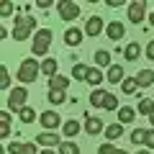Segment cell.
Masks as SVG:
<instances>
[{
  "label": "cell",
  "instance_id": "obj_23",
  "mask_svg": "<svg viewBox=\"0 0 154 154\" xmlns=\"http://www.w3.org/2000/svg\"><path fill=\"white\" fill-rule=\"evenodd\" d=\"M105 98H108V93H105V90H93V95H90V105H95V108H103Z\"/></svg>",
  "mask_w": 154,
  "mask_h": 154
},
{
  "label": "cell",
  "instance_id": "obj_11",
  "mask_svg": "<svg viewBox=\"0 0 154 154\" xmlns=\"http://www.w3.org/2000/svg\"><path fill=\"white\" fill-rule=\"evenodd\" d=\"M85 131H88L90 136H95V134L105 131V126H103V121H100V118H95V116H88V118H85Z\"/></svg>",
  "mask_w": 154,
  "mask_h": 154
},
{
  "label": "cell",
  "instance_id": "obj_24",
  "mask_svg": "<svg viewBox=\"0 0 154 154\" xmlns=\"http://www.w3.org/2000/svg\"><path fill=\"white\" fill-rule=\"evenodd\" d=\"M121 90H123L126 95H134V93L139 90V82H136V77H126V80L121 82Z\"/></svg>",
  "mask_w": 154,
  "mask_h": 154
},
{
  "label": "cell",
  "instance_id": "obj_34",
  "mask_svg": "<svg viewBox=\"0 0 154 154\" xmlns=\"http://www.w3.org/2000/svg\"><path fill=\"white\" fill-rule=\"evenodd\" d=\"M116 152H118V149H116L110 141L108 144H100V149H98V154H116Z\"/></svg>",
  "mask_w": 154,
  "mask_h": 154
},
{
  "label": "cell",
  "instance_id": "obj_3",
  "mask_svg": "<svg viewBox=\"0 0 154 154\" xmlns=\"http://www.w3.org/2000/svg\"><path fill=\"white\" fill-rule=\"evenodd\" d=\"M41 72V64H38L36 59H23L21 62V67H18V82H36V75Z\"/></svg>",
  "mask_w": 154,
  "mask_h": 154
},
{
  "label": "cell",
  "instance_id": "obj_40",
  "mask_svg": "<svg viewBox=\"0 0 154 154\" xmlns=\"http://www.w3.org/2000/svg\"><path fill=\"white\" fill-rule=\"evenodd\" d=\"M136 154H149V149H139V152Z\"/></svg>",
  "mask_w": 154,
  "mask_h": 154
},
{
  "label": "cell",
  "instance_id": "obj_19",
  "mask_svg": "<svg viewBox=\"0 0 154 154\" xmlns=\"http://www.w3.org/2000/svg\"><path fill=\"white\" fill-rule=\"evenodd\" d=\"M139 54H141V46H139V41H131V44L123 49V57H126L128 62H134V59H139Z\"/></svg>",
  "mask_w": 154,
  "mask_h": 154
},
{
  "label": "cell",
  "instance_id": "obj_26",
  "mask_svg": "<svg viewBox=\"0 0 154 154\" xmlns=\"http://www.w3.org/2000/svg\"><path fill=\"white\" fill-rule=\"evenodd\" d=\"M62 131H64V136H77L80 134V123L77 121H64V126H62Z\"/></svg>",
  "mask_w": 154,
  "mask_h": 154
},
{
  "label": "cell",
  "instance_id": "obj_27",
  "mask_svg": "<svg viewBox=\"0 0 154 154\" xmlns=\"http://www.w3.org/2000/svg\"><path fill=\"white\" fill-rule=\"evenodd\" d=\"M59 154H80V144H75V141H62V144H59Z\"/></svg>",
  "mask_w": 154,
  "mask_h": 154
},
{
  "label": "cell",
  "instance_id": "obj_28",
  "mask_svg": "<svg viewBox=\"0 0 154 154\" xmlns=\"http://www.w3.org/2000/svg\"><path fill=\"white\" fill-rule=\"evenodd\" d=\"M103 80H105L103 72H100L98 67H93V69H90V75H88V85H100Z\"/></svg>",
  "mask_w": 154,
  "mask_h": 154
},
{
  "label": "cell",
  "instance_id": "obj_35",
  "mask_svg": "<svg viewBox=\"0 0 154 154\" xmlns=\"http://www.w3.org/2000/svg\"><path fill=\"white\" fill-rule=\"evenodd\" d=\"M11 13H13V3H8V0H5V3L0 5V16H3V18H8Z\"/></svg>",
  "mask_w": 154,
  "mask_h": 154
},
{
  "label": "cell",
  "instance_id": "obj_6",
  "mask_svg": "<svg viewBox=\"0 0 154 154\" xmlns=\"http://www.w3.org/2000/svg\"><path fill=\"white\" fill-rule=\"evenodd\" d=\"M144 16H146V3H144V0H136V3H131V5H128V21L131 23H141L144 21Z\"/></svg>",
  "mask_w": 154,
  "mask_h": 154
},
{
  "label": "cell",
  "instance_id": "obj_32",
  "mask_svg": "<svg viewBox=\"0 0 154 154\" xmlns=\"http://www.w3.org/2000/svg\"><path fill=\"white\" fill-rule=\"evenodd\" d=\"M64 98H67L64 90H49V103H57V105H59V103H64Z\"/></svg>",
  "mask_w": 154,
  "mask_h": 154
},
{
  "label": "cell",
  "instance_id": "obj_16",
  "mask_svg": "<svg viewBox=\"0 0 154 154\" xmlns=\"http://www.w3.org/2000/svg\"><path fill=\"white\" fill-rule=\"evenodd\" d=\"M88 75H90V67L80 64V62H77V64L72 67V77H75L77 82H88Z\"/></svg>",
  "mask_w": 154,
  "mask_h": 154
},
{
  "label": "cell",
  "instance_id": "obj_14",
  "mask_svg": "<svg viewBox=\"0 0 154 154\" xmlns=\"http://www.w3.org/2000/svg\"><path fill=\"white\" fill-rule=\"evenodd\" d=\"M11 154H36V144H8Z\"/></svg>",
  "mask_w": 154,
  "mask_h": 154
},
{
  "label": "cell",
  "instance_id": "obj_25",
  "mask_svg": "<svg viewBox=\"0 0 154 154\" xmlns=\"http://www.w3.org/2000/svg\"><path fill=\"white\" fill-rule=\"evenodd\" d=\"M139 113L152 116V113H154V100H152V98H141V100H139Z\"/></svg>",
  "mask_w": 154,
  "mask_h": 154
},
{
  "label": "cell",
  "instance_id": "obj_43",
  "mask_svg": "<svg viewBox=\"0 0 154 154\" xmlns=\"http://www.w3.org/2000/svg\"><path fill=\"white\" fill-rule=\"evenodd\" d=\"M116 154H128V152H123V149H118V152H116Z\"/></svg>",
  "mask_w": 154,
  "mask_h": 154
},
{
  "label": "cell",
  "instance_id": "obj_2",
  "mask_svg": "<svg viewBox=\"0 0 154 154\" xmlns=\"http://www.w3.org/2000/svg\"><path fill=\"white\" fill-rule=\"evenodd\" d=\"M49 46H51V28H38L36 36H33V41H31L33 57H44L46 51H49Z\"/></svg>",
  "mask_w": 154,
  "mask_h": 154
},
{
  "label": "cell",
  "instance_id": "obj_13",
  "mask_svg": "<svg viewBox=\"0 0 154 154\" xmlns=\"http://www.w3.org/2000/svg\"><path fill=\"white\" fill-rule=\"evenodd\" d=\"M64 44L80 46V44H82V31H80V28H67V31H64Z\"/></svg>",
  "mask_w": 154,
  "mask_h": 154
},
{
  "label": "cell",
  "instance_id": "obj_30",
  "mask_svg": "<svg viewBox=\"0 0 154 154\" xmlns=\"http://www.w3.org/2000/svg\"><path fill=\"white\" fill-rule=\"evenodd\" d=\"M0 88H3V90L11 88V75H8V67L5 64L0 67Z\"/></svg>",
  "mask_w": 154,
  "mask_h": 154
},
{
  "label": "cell",
  "instance_id": "obj_36",
  "mask_svg": "<svg viewBox=\"0 0 154 154\" xmlns=\"http://www.w3.org/2000/svg\"><path fill=\"white\" fill-rule=\"evenodd\" d=\"M144 144H146V149H154V128H149V131H146V139H144Z\"/></svg>",
  "mask_w": 154,
  "mask_h": 154
},
{
  "label": "cell",
  "instance_id": "obj_21",
  "mask_svg": "<svg viewBox=\"0 0 154 154\" xmlns=\"http://www.w3.org/2000/svg\"><path fill=\"white\" fill-rule=\"evenodd\" d=\"M57 64H59L57 59H44V62H41V72H44V75L51 80V77L57 75Z\"/></svg>",
  "mask_w": 154,
  "mask_h": 154
},
{
  "label": "cell",
  "instance_id": "obj_39",
  "mask_svg": "<svg viewBox=\"0 0 154 154\" xmlns=\"http://www.w3.org/2000/svg\"><path fill=\"white\" fill-rule=\"evenodd\" d=\"M49 5H51V0H38V8H44V11H46Z\"/></svg>",
  "mask_w": 154,
  "mask_h": 154
},
{
  "label": "cell",
  "instance_id": "obj_18",
  "mask_svg": "<svg viewBox=\"0 0 154 154\" xmlns=\"http://www.w3.org/2000/svg\"><path fill=\"white\" fill-rule=\"evenodd\" d=\"M136 82H139V88H149L154 82V69H141L136 75Z\"/></svg>",
  "mask_w": 154,
  "mask_h": 154
},
{
  "label": "cell",
  "instance_id": "obj_44",
  "mask_svg": "<svg viewBox=\"0 0 154 154\" xmlns=\"http://www.w3.org/2000/svg\"><path fill=\"white\" fill-rule=\"evenodd\" d=\"M152 26H154V13H152Z\"/></svg>",
  "mask_w": 154,
  "mask_h": 154
},
{
  "label": "cell",
  "instance_id": "obj_8",
  "mask_svg": "<svg viewBox=\"0 0 154 154\" xmlns=\"http://www.w3.org/2000/svg\"><path fill=\"white\" fill-rule=\"evenodd\" d=\"M105 33H108L110 41H118V38L126 36V26H123L121 21H110V23H108V28H105Z\"/></svg>",
  "mask_w": 154,
  "mask_h": 154
},
{
  "label": "cell",
  "instance_id": "obj_20",
  "mask_svg": "<svg viewBox=\"0 0 154 154\" xmlns=\"http://www.w3.org/2000/svg\"><path fill=\"white\" fill-rule=\"evenodd\" d=\"M67 85H69V80L64 75H54L49 80V90H67Z\"/></svg>",
  "mask_w": 154,
  "mask_h": 154
},
{
  "label": "cell",
  "instance_id": "obj_29",
  "mask_svg": "<svg viewBox=\"0 0 154 154\" xmlns=\"http://www.w3.org/2000/svg\"><path fill=\"white\" fill-rule=\"evenodd\" d=\"M95 62H98V67H108V64H110V54H108L105 49L95 51Z\"/></svg>",
  "mask_w": 154,
  "mask_h": 154
},
{
  "label": "cell",
  "instance_id": "obj_31",
  "mask_svg": "<svg viewBox=\"0 0 154 154\" xmlns=\"http://www.w3.org/2000/svg\"><path fill=\"white\" fill-rule=\"evenodd\" d=\"M146 131H149V128H134V131H131V141H134V144H144Z\"/></svg>",
  "mask_w": 154,
  "mask_h": 154
},
{
  "label": "cell",
  "instance_id": "obj_7",
  "mask_svg": "<svg viewBox=\"0 0 154 154\" xmlns=\"http://www.w3.org/2000/svg\"><path fill=\"white\" fill-rule=\"evenodd\" d=\"M38 123H41L46 131H54V128L62 123V118H59V113H57V110H44V113L38 116Z\"/></svg>",
  "mask_w": 154,
  "mask_h": 154
},
{
  "label": "cell",
  "instance_id": "obj_1",
  "mask_svg": "<svg viewBox=\"0 0 154 154\" xmlns=\"http://www.w3.org/2000/svg\"><path fill=\"white\" fill-rule=\"evenodd\" d=\"M36 28V18L31 16H16V23H13V38L16 41H26L28 36Z\"/></svg>",
  "mask_w": 154,
  "mask_h": 154
},
{
  "label": "cell",
  "instance_id": "obj_42",
  "mask_svg": "<svg viewBox=\"0 0 154 154\" xmlns=\"http://www.w3.org/2000/svg\"><path fill=\"white\" fill-rule=\"evenodd\" d=\"M149 123H152V126H154V113H152V116H149Z\"/></svg>",
  "mask_w": 154,
  "mask_h": 154
},
{
  "label": "cell",
  "instance_id": "obj_9",
  "mask_svg": "<svg viewBox=\"0 0 154 154\" xmlns=\"http://www.w3.org/2000/svg\"><path fill=\"white\" fill-rule=\"evenodd\" d=\"M103 26H105V23H103L100 16H90L88 23H85V33H88V36H98V33L103 31Z\"/></svg>",
  "mask_w": 154,
  "mask_h": 154
},
{
  "label": "cell",
  "instance_id": "obj_4",
  "mask_svg": "<svg viewBox=\"0 0 154 154\" xmlns=\"http://www.w3.org/2000/svg\"><path fill=\"white\" fill-rule=\"evenodd\" d=\"M57 11H59L62 21H77V16H80V5L72 3V0H59L57 3Z\"/></svg>",
  "mask_w": 154,
  "mask_h": 154
},
{
  "label": "cell",
  "instance_id": "obj_38",
  "mask_svg": "<svg viewBox=\"0 0 154 154\" xmlns=\"http://www.w3.org/2000/svg\"><path fill=\"white\" fill-rule=\"evenodd\" d=\"M146 57L154 62V41H149V44H146Z\"/></svg>",
  "mask_w": 154,
  "mask_h": 154
},
{
  "label": "cell",
  "instance_id": "obj_33",
  "mask_svg": "<svg viewBox=\"0 0 154 154\" xmlns=\"http://www.w3.org/2000/svg\"><path fill=\"white\" fill-rule=\"evenodd\" d=\"M103 108H105V110H118V98H116V95H110V93H108V98H105Z\"/></svg>",
  "mask_w": 154,
  "mask_h": 154
},
{
  "label": "cell",
  "instance_id": "obj_37",
  "mask_svg": "<svg viewBox=\"0 0 154 154\" xmlns=\"http://www.w3.org/2000/svg\"><path fill=\"white\" fill-rule=\"evenodd\" d=\"M0 123H3V121H0ZM8 134H11V123H3V126H0V136L8 139Z\"/></svg>",
  "mask_w": 154,
  "mask_h": 154
},
{
  "label": "cell",
  "instance_id": "obj_12",
  "mask_svg": "<svg viewBox=\"0 0 154 154\" xmlns=\"http://www.w3.org/2000/svg\"><path fill=\"white\" fill-rule=\"evenodd\" d=\"M36 144H41V146L49 149V146H54V144H62V141H59V136H57L54 131H44V134L36 136Z\"/></svg>",
  "mask_w": 154,
  "mask_h": 154
},
{
  "label": "cell",
  "instance_id": "obj_22",
  "mask_svg": "<svg viewBox=\"0 0 154 154\" xmlns=\"http://www.w3.org/2000/svg\"><path fill=\"white\" fill-rule=\"evenodd\" d=\"M18 118H21V123H31V121H36V110L31 105H26V108L18 110Z\"/></svg>",
  "mask_w": 154,
  "mask_h": 154
},
{
  "label": "cell",
  "instance_id": "obj_17",
  "mask_svg": "<svg viewBox=\"0 0 154 154\" xmlns=\"http://www.w3.org/2000/svg\"><path fill=\"white\" fill-rule=\"evenodd\" d=\"M134 118H136V110H134L131 105H123V108H118V123H131Z\"/></svg>",
  "mask_w": 154,
  "mask_h": 154
},
{
  "label": "cell",
  "instance_id": "obj_10",
  "mask_svg": "<svg viewBox=\"0 0 154 154\" xmlns=\"http://www.w3.org/2000/svg\"><path fill=\"white\" fill-rule=\"evenodd\" d=\"M105 80H108V82H113V85L123 82V80H126L123 67H121V64H110V67H108V75H105Z\"/></svg>",
  "mask_w": 154,
  "mask_h": 154
},
{
  "label": "cell",
  "instance_id": "obj_5",
  "mask_svg": "<svg viewBox=\"0 0 154 154\" xmlns=\"http://www.w3.org/2000/svg\"><path fill=\"white\" fill-rule=\"evenodd\" d=\"M26 100H28V90L26 88H13L11 95H8V108L21 110V108H26Z\"/></svg>",
  "mask_w": 154,
  "mask_h": 154
},
{
  "label": "cell",
  "instance_id": "obj_41",
  "mask_svg": "<svg viewBox=\"0 0 154 154\" xmlns=\"http://www.w3.org/2000/svg\"><path fill=\"white\" fill-rule=\"evenodd\" d=\"M38 154H54V152H51V149H44V152H38Z\"/></svg>",
  "mask_w": 154,
  "mask_h": 154
},
{
  "label": "cell",
  "instance_id": "obj_15",
  "mask_svg": "<svg viewBox=\"0 0 154 154\" xmlns=\"http://www.w3.org/2000/svg\"><path fill=\"white\" fill-rule=\"evenodd\" d=\"M123 136V123H110V126H105V139L108 141H116V139Z\"/></svg>",
  "mask_w": 154,
  "mask_h": 154
}]
</instances>
